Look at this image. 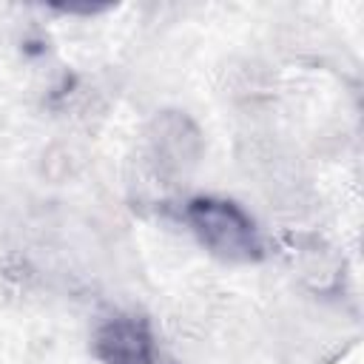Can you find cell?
<instances>
[{"instance_id": "cell-1", "label": "cell", "mask_w": 364, "mask_h": 364, "mask_svg": "<svg viewBox=\"0 0 364 364\" xmlns=\"http://www.w3.org/2000/svg\"><path fill=\"white\" fill-rule=\"evenodd\" d=\"M185 222L196 239L216 256L230 262H256L262 256V239L256 222L242 205L216 196H196L185 205Z\"/></svg>"}, {"instance_id": "cell-2", "label": "cell", "mask_w": 364, "mask_h": 364, "mask_svg": "<svg viewBox=\"0 0 364 364\" xmlns=\"http://www.w3.org/2000/svg\"><path fill=\"white\" fill-rule=\"evenodd\" d=\"M94 355L102 364H154L156 347L145 318L114 316L94 336Z\"/></svg>"}]
</instances>
